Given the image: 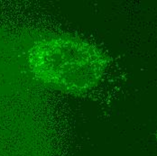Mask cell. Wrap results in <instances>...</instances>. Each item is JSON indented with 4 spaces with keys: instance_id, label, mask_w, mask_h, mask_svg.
<instances>
[{
    "instance_id": "7a4b0ae2",
    "label": "cell",
    "mask_w": 157,
    "mask_h": 156,
    "mask_svg": "<svg viewBox=\"0 0 157 156\" xmlns=\"http://www.w3.org/2000/svg\"><path fill=\"white\" fill-rule=\"evenodd\" d=\"M156 137H157V131H156Z\"/></svg>"
},
{
    "instance_id": "6da1fadb",
    "label": "cell",
    "mask_w": 157,
    "mask_h": 156,
    "mask_svg": "<svg viewBox=\"0 0 157 156\" xmlns=\"http://www.w3.org/2000/svg\"><path fill=\"white\" fill-rule=\"evenodd\" d=\"M32 72L40 81L58 90L82 94L102 78L108 61L93 44L72 36H53L32 47L28 56Z\"/></svg>"
}]
</instances>
